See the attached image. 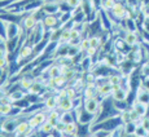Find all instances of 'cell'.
I'll list each match as a JSON object with an SVG mask.
<instances>
[{
  "instance_id": "cell-22",
  "label": "cell",
  "mask_w": 149,
  "mask_h": 137,
  "mask_svg": "<svg viewBox=\"0 0 149 137\" xmlns=\"http://www.w3.org/2000/svg\"><path fill=\"white\" fill-rule=\"evenodd\" d=\"M135 137H149V131L147 128H144L141 124L137 123V127H136V131H135Z\"/></svg>"
},
{
  "instance_id": "cell-33",
  "label": "cell",
  "mask_w": 149,
  "mask_h": 137,
  "mask_svg": "<svg viewBox=\"0 0 149 137\" xmlns=\"http://www.w3.org/2000/svg\"><path fill=\"white\" fill-rule=\"evenodd\" d=\"M57 137H70V136H68V135H65V133H61V135H58Z\"/></svg>"
},
{
  "instance_id": "cell-14",
  "label": "cell",
  "mask_w": 149,
  "mask_h": 137,
  "mask_svg": "<svg viewBox=\"0 0 149 137\" xmlns=\"http://www.w3.org/2000/svg\"><path fill=\"white\" fill-rule=\"evenodd\" d=\"M75 115H74V111H61V115H60V120L64 122L65 124H69L71 122H75Z\"/></svg>"
},
{
  "instance_id": "cell-5",
  "label": "cell",
  "mask_w": 149,
  "mask_h": 137,
  "mask_svg": "<svg viewBox=\"0 0 149 137\" xmlns=\"http://www.w3.org/2000/svg\"><path fill=\"white\" fill-rule=\"evenodd\" d=\"M43 104H44V109L48 111L57 109L58 104H60V98H58V96H57V93H53V95H51L49 97H47V98L43 101Z\"/></svg>"
},
{
  "instance_id": "cell-11",
  "label": "cell",
  "mask_w": 149,
  "mask_h": 137,
  "mask_svg": "<svg viewBox=\"0 0 149 137\" xmlns=\"http://www.w3.org/2000/svg\"><path fill=\"white\" fill-rule=\"evenodd\" d=\"M128 97V92L125 89V88H119L117 91H113L111 92V98L113 100H118V101H127Z\"/></svg>"
},
{
  "instance_id": "cell-18",
  "label": "cell",
  "mask_w": 149,
  "mask_h": 137,
  "mask_svg": "<svg viewBox=\"0 0 149 137\" xmlns=\"http://www.w3.org/2000/svg\"><path fill=\"white\" fill-rule=\"evenodd\" d=\"M108 82L110 83L111 85H121L123 82V75L122 74H110L108 76Z\"/></svg>"
},
{
  "instance_id": "cell-35",
  "label": "cell",
  "mask_w": 149,
  "mask_h": 137,
  "mask_svg": "<svg viewBox=\"0 0 149 137\" xmlns=\"http://www.w3.org/2000/svg\"><path fill=\"white\" fill-rule=\"evenodd\" d=\"M148 78H149V76H148Z\"/></svg>"
},
{
  "instance_id": "cell-13",
  "label": "cell",
  "mask_w": 149,
  "mask_h": 137,
  "mask_svg": "<svg viewBox=\"0 0 149 137\" xmlns=\"http://www.w3.org/2000/svg\"><path fill=\"white\" fill-rule=\"evenodd\" d=\"M78 129H79V125L75 122H71V123L66 124V127H65V135H68L70 137L77 136L78 135Z\"/></svg>"
},
{
  "instance_id": "cell-19",
  "label": "cell",
  "mask_w": 149,
  "mask_h": 137,
  "mask_svg": "<svg viewBox=\"0 0 149 137\" xmlns=\"http://www.w3.org/2000/svg\"><path fill=\"white\" fill-rule=\"evenodd\" d=\"M39 131H40L42 133H44L45 136H48V135H53L54 133V127L52 124L49 123V122H44L40 127H39Z\"/></svg>"
},
{
  "instance_id": "cell-3",
  "label": "cell",
  "mask_w": 149,
  "mask_h": 137,
  "mask_svg": "<svg viewBox=\"0 0 149 137\" xmlns=\"http://www.w3.org/2000/svg\"><path fill=\"white\" fill-rule=\"evenodd\" d=\"M42 9L45 14H58L61 12L58 1H47V0H44V3L42 5Z\"/></svg>"
},
{
  "instance_id": "cell-20",
  "label": "cell",
  "mask_w": 149,
  "mask_h": 137,
  "mask_svg": "<svg viewBox=\"0 0 149 137\" xmlns=\"http://www.w3.org/2000/svg\"><path fill=\"white\" fill-rule=\"evenodd\" d=\"M79 53H82L81 48H79V45H71V44H68V52H66V56L71 57V58H74V57H77L79 55Z\"/></svg>"
},
{
  "instance_id": "cell-29",
  "label": "cell",
  "mask_w": 149,
  "mask_h": 137,
  "mask_svg": "<svg viewBox=\"0 0 149 137\" xmlns=\"http://www.w3.org/2000/svg\"><path fill=\"white\" fill-rule=\"evenodd\" d=\"M0 67L1 68H8L9 67V60H8V57L0 58Z\"/></svg>"
},
{
  "instance_id": "cell-26",
  "label": "cell",
  "mask_w": 149,
  "mask_h": 137,
  "mask_svg": "<svg viewBox=\"0 0 149 137\" xmlns=\"http://www.w3.org/2000/svg\"><path fill=\"white\" fill-rule=\"evenodd\" d=\"M66 93H68L69 98H71V100L78 98V91H77L75 88L73 87V85H70V87H66Z\"/></svg>"
},
{
  "instance_id": "cell-30",
  "label": "cell",
  "mask_w": 149,
  "mask_h": 137,
  "mask_svg": "<svg viewBox=\"0 0 149 137\" xmlns=\"http://www.w3.org/2000/svg\"><path fill=\"white\" fill-rule=\"evenodd\" d=\"M141 0H126V3L128 4V7H135V8H139V4Z\"/></svg>"
},
{
  "instance_id": "cell-1",
  "label": "cell",
  "mask_w": 149,
  "mask_h": 137,
  "mask_svg": "<svg viewBox=\"0 0 149 137\" xmlns=\"http://www.w3.org/2000/svg\"><path fill=\"white\" fill-rule=\"evenodd\" d=\"M38 24H39V21L35 18V16H34L33 13L24 14V16H22L21 22H19V25H21V27L24 28L25 33H30L31 30H34V28L36 27V25Z\"/></svg>"
},
{
  "instance_id": "cell-21",
  "label": "cell",
  "mask_w": 149,
  "mask_h": 137,
  "mask_svg": "<svg viewBox=\"0 0 149 137\" xmlns=\"http://www.w3.org/2000/svg\"><path fill=\"white\" fill-rule=\"evenodd\" d=\"M113 106H114V109L118 110L119 113H122V111L128 109L127 101H118V100H113Z\"/></svg>"
},
{
  "instance_id": "cell-17",
  "label": "cell",
  "mask_w": 149,
  "mask_h": 137,
  "mask_svg": "<svg viewBox=\"0 0 149 137\" xmlns=\"http://www.w3.org/2000/svg\"><path fill=\"white\" fill-rule=\"evenodd\" d=\"M13 107V104H0V116L12 115Z\"/></svg>"
},
{
  "instance_id": "cell-24",
  "label": "cell",
  "mask_w": 149,
  "mask_h": 137,
  "mask_svg": "<svg viewBox=\"0 0 149 137\" xmlns=\"http://www.w3.org/2000/svg\"><path fill=\"white\" fill-rule=\"evenodd\" d=\"M90 47H91V45H90V38H88V36L86 38V36H84V38L82 39L81 44H79V48H81V51L83 53H86L88 49H90Z\"/></svg>"
},
{
  "instance_id": "cell-6",
  "label": "cell",
  "mask_w": 149,
  "mask_h": 137,
  "mask_svg": "<svg viewBox=\"0 0 149 137\" xmlns=\"http://www.w3.org/2000/svg\"><path fill=\"white\" fill-rule=\"evenodd\" d=\"M137 101L140 102H144V104L149 105V91L147 89V88L143 87L141 82L139 83V85L136 87V98Z\"/></svg>"
},
{
  "instance_id": "cell-2",
  "label": "cell",
  "mask_w": 149,
  "mask_h": 137,
  "mask_svg": "<svg viewBox=\"0 0 149 137\" xmlns=\"http://www.w3.org/2000/svg\"><path fill=\"white\" fill-rule=\"evenodd\" d=\"M100 102L97 101V100L93 97V98H83V109L86 111H88L90 114H92V115L96 116V114L99 113V109H100Z\"/></svg>"
},
{
  "instance_id": "cell-12",
  "label": "cell",
  "mask_w": 149,
  "mask_h": 137,
  "mask_svg": "<svg viewBox=\"0 0 149 137\" xmlns=\"http://www.w3.org/2000/svg\"><path fill=\"white\" fill-rule=\"evenodd\" d=\"M125 28H126V31L139 33V25H137L135 18H126L125 19Z\"/></svg>"
},
{
  "instance_id": "cell-34",
  "label": "cell",
  "mask_w": 149,
  "mask_h": 137,
  "mask_svg": "<svg viewBox=\"0 0 149 137\" xmlns=\"http://www.w3.org/2000/svg\"><path fill=\"white\" fill-rule=\"evenodd\" d=\"M57 1H64V0H57Z\"/></svg>"
},
{
  "instance_id": "cell-16",
  "label": "cell",
  "mask_w": 149,
  "mask_h": 137,
  "mask_svg": "<svg viewBox=\"0 0 149 137\" xmlns=\"http://www.w3.org/2000/svg\"><path fill=\"white\" fill-rule=\"evenodd\" d=\"M88 38H90L91 48H95V49L99 51L100 48L102 47V39L100 35H92V36H88Z\"/></svg>"
},
{
  "instance_id": "cell-31",
  "label": "cell",
  "mask_w": 149,
  "mask_h": 137,
  "mask_svg": "<svg viewBox=\"0 0 149 137\" xmlns=\"http://www.w3.org/2000/svg\"><path fill=\"white\" fill-rule=\"evenodd\" d=\"M4 70H5V68H1V67H0V79H1V76H3V73H4Z\"/></svg>"
},
{
  "instance_id": "cell-7",
  "label": "cell",
  "mask_w": 149,
  "mask_h": 137,
  "mask_svg": "<svg viewBox=\"0 0 149 137\" xmlns=\"http://www.w3.org/2000/svg\"><path fill=\"white\" fill-rule=\"evenodd\" d=\"M123 40L126 42V44H127V45H130V47H135V45H139L140 34H139V33H132V31H126Z\"/></svg>"
},
{
  "instance_id": "cell-9",
  "label": "cell",
  "mask_w": 149,
  "mask_h": 137,
  "mask_svg": "<svg viewBox=\"0 0 149 137\" xmlns=\"http://www.w3.org/2000/svg\"><path fill=\"white\" fill-rule=\"evenodd\" d=\"M60 111H73L75 109V104H74V100L71 98H64L60 101L58 104V107H57Z\"/></svg>"
},
{
  "instance_id": "cell-25",
  "label": "cell",
  "mask_w": 149,
  "mask_h": 137,
  "mask_svg": "<svg viewBox=\"0 0 149 137\" xmlns=\"http://www.w3.org/2000/svg\"><path fill=\"white\" fill-rule=\"evenodd\" d=\"M139 73H140V78H148L149 76V65L148 62H145V64H143V66L139 68Z\"/></svg>"
},
{
  "instance_id": "cell-27",
  "label": "cell",
  "mask_w": 149,
  "mask_h": 137,
  "mask_svg": "<svg viewBox=\"0 0 149 137\" xmlns=\"http://www.w3.org/2000/svg\"><path fill=\"white\" fill-rule=\"evenodd\" d=\"M65 1L69 4V7L71 8V9H78V8L82 7L83 4V0H65Z\"/></svg>"
},
{
  "instance_id": "cell-28",
  "label": "cell",
  "mask_w": 149,
  "mask_h": 137,
  "mask_svg": "<svg viewBox=\"0 0 149 137\" xmlns=\"http://www.w3.org/2000/svg\"><path fill=\"white\" fill-rule=\"evenodd\" d=\"M139 124H141L143 127L147 128V129L149 131V115H147V116H143V118L140 119Z\"/></svg>"
},
{
  "instance_id": "cell-23",
  "label": "cell",
  "mask_w": 149,
  "mask_h": 137,
  "mask_svg": "<svg viewBox=\"0 0 149 137\" xmlns=\"http://www.w3.org/2000/svg\"><path fill=\"white\" fill-rule=\"evenodd\" d=\"M114 4H116V0H101V9L109 12L114 7Z\"/></svg>"
},
{
  "instance_id": "cell-32",
  "label": "cell",
  "mask_w": 149,
  "mask_h": 137,
  "mask_svg": "<svg viewBox=\"0 0 149 137\" xmlns=\"http://www.w3.org/2000/svg\"><path fill=\"white\" fill-rule=\"evenodd\" d=\"M87 137H97V136H96V135H95V133H93V132H91L90 135H87Z\"/></svg>"
},
{
  "instance_id": "cell-10",
  "label": "cell",
  "mask_w": 149,
  "mask_h": 137,
  "mask_svg": "<svg viewBox=\"0 0 149 137\" xmlns=\"http://www.w3.org/2000/svg\"><path fill=\"white\" fill-rule=\"evenodd\" d=\"M45 73H47V75H48V78L49 79H54V78H58V76L62 75V68H61V66H60L58 64L54 62L53 65H51V67L48 68Z\"/></svg>"
},
{
  "instance_id": "cell-15",
  "label": "cell",
  "mask_w": 149,
  "mask_h": 137,
  "mask_svg": "<svg viewBox=\"0 0 149 137\" xmlns=\"http://www.w3.org/2000/svg\"><path fill=\"white\" fill-rule=\"evenodd\" d=\"M136 127H137V123H135V122H128V123L123 124V132L127 136H134L135 135Z\"/></svg>"
},
{
  "instance_id": "cell-8",
  "label": "cell",
  "mask_w": 149,
  "mask_h": 137,
  "mask_svg": "<svg viewBox=\"0 0 149 137\" xmlns=\"http://www.w3.org/2000/svg\"><path fill=\"white\" fill-rule=\"evenodd\" d=\"M8 96H9L10 101L14 104V102L22 101V100L26 98V97H27V92L19 88V89H16V91H13V92H9V93H8Z\"/></svg>"
},
{
  "instance_id": "cell-4",
  "label": "cell",
  "mask_w": 149,
  "mask_h": 137,
  "mask_svg": "<svg viewBox=\"0 0 149 137\" xmlns=\"http://www.w3.org/2000/svg\"><path fill=\"white\" fill-rule=\"evenodd\" d=\"M131 107H132V109L135 110L137 114H139L140 118H143V116H147L148 114H149V105L144 104V102L137 101V100H135V101L131 104Z\"/></svg>"
}]
</instances>
